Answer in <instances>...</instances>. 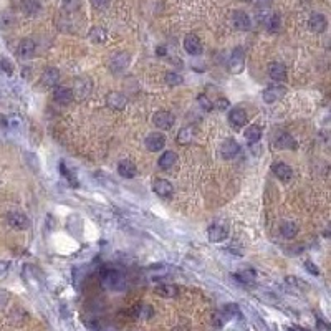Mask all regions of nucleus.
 Instances as JSON below:
<instances>
[{
  "label": "nucleus",
  "mask_w": 331,
  "mask_h": 331,
  "mask_svg": "<svg viewBox=\"0 0 331 331\" xmlns=\"http://www.w3.org/2000/svg\"><path fill=\"white\" fill-rule=\"evenodd\" d=\"M152 189H154V192L158 194L159 197H164V199H169L174 192L172 184L166 179H156L152 182Z\"/></svg>",
  "instance_id": "obj_15"
},
{
  "label": "nucleus",
  "mask_w": 331,
  "mask_h": 331,
  "mask_svg": "<svg viewBox=\"0 0 331 331\" xmlns=\"http://www.w3.org/2000/svg\"><path fill=\"white\" fill-rule=\"evenodd\" d=\"M177 161H179V158H177V154L176 152H172V151H166L163 156L159 158V161H158V166L163 171H169V169H172L174 166L177 164Z\"/></svg>",
  "instance_id": "obj_22"
},
{
  "label": "nucleus",
  "mask_w": 331,
  "mask_h": 331,
  "mask_svg": "<svg viewBox=\"0 0 331 331\" xmlns=\"http://www.w3.org/2000/svg\"><path fill=\"white\" fill-rule=\"evenodd\" d=\"M20 10L24 12L25 15L35 17L42 10L40 0H20Z\"/></svg>",
  "instance_id": "obj_23"
},
{
  "label": "nucleus",
  "mask_w": 331,
  "mask_h": 331,
  "mask_svg": "<svg viewBox=\"0 0 331 331\" xmlns=\"http://www.w3.org/2000/svg\"><path fill=\"white\" fill-rule=\"evenodd\" d=\"M220 313H222V316L225 318V321H227V320H230V318H232V316H237V315H238V307H237V305H234V303L225 305L224 310H222Z\"/></svg>",
  "instance_id": "obj_34"
},
{
  "label": "nucleus",
  "mask_w": 331,
  "mask_h": 331,
  "mask_svg": "<svg viewBox=\"0 0 331 331\" xmlns=\"http://www.w3.org/2000/svg\"><path fill=\"white\" fill-rule=\"evenodd\" d=\"M192 139H194V129L190 128V126L182 128L179 134H177V142H179V144H189V142H192Z\"/></svg>",
  "instance_id": "obj_31"
},
{
  "label": "nucleus",
  "mask_w": 331,
  "mask_h": 331,
  "mask_svg": "<svg viewBox=\"0 0 331 331\" xmlns=\"http://www.w3.org/2000/svg\"><path fill=\"white\" fill-rule=\"evenodd\" d=\"M166 146V136L163 133H151L146 138V147L151 152H158L161 149H164Z\"/></svg>",
  "instance_id": "obj_6"
},
{
  "label": "nucleus",
  "mask_w": 331,
  "mask_h": 331,
  "mask_svg": "<svg viewBox=\"0 0 331 331\" xmlns=\"http://www.w3.org/2000/svg\"><path fill=\"white\" fill-rule=\"evenodd\" d=\"M243 136H245V139L248 142H252V144H254V142H259L260 138H262V129H260V126H257V124H250L245 129Z\"/></svg>",
  "instance_id": "obj_27"
},
{
  "label": "nucleus",
  "mask_w": 331,
  "mask_h": 331,
  "mask_svg": "<svg viewBox=\"0 0 331 331\" xmlns=\"http://www.w3.org/2000/svg\"><path fill=\"white\" fill-rule=\"evenodd\" d=\"M247 121H248V118H247L245 110H242V108H234V110H230L229 123L232 124V128H235V129L242 128V126L247 124Z\"/></svg>",
  "instance_id": "obj_9"
},
{
  "label": "nucleus",
  "mask_w": 331,
  "mask_h": 331,
  "mask_svg": "<svg viewBox=\"0 0 331 331\" xmlns=\"http://www.w3.org/2000/svg\"><path fill=\"white\" fill-rule=\"evenodd\" d=\"M58 80H60V71L56 68L50 67L42 73V85L47 86V88H53V86H56Z\"/></svg>",
  "instance_id": "obj_20"
},
{
  "label": "nucleus",
  "mask_w": 331,
  "mask_h": 331,
  "mask_svg": "<svg viewBox=\"0 0 331 331\" xmlns=\"http://www.w3.org/2000/svg\"><path fill=\"white\" fill-rule=\"evenodd\" d=\"M268 76L277 83L285 81L286 80V67L280 62H272L268 65Z\"/></svg>",
  "instance_id": "obj_12"
},
{
  "label": "nucleus",
  "mask_w": 331,
  "mask_h": 331,
  "mask_svg": "<svg viewBox=\"0 0 331 331\" xmlns=\"http://www.w3.org/2000/svg\"><path fill=\"white\" fill-rule=\"evenodd\" d=\"M290 331H305V330H300V328H293V330H290Z\"/></svg>",
  "instance_id": "obj_45"
},
{
  "label": "nucleus",
  "mask_w": 331,
  "mask_h": 331,
  "mask_svg": "<svg viewBox=\"0 0 331 331\" xmlns=\"http://www.w3.org/2000/svg\"><path fill=\"white\" fill-rule=\"evenodd\" d=\"M305 267H307V268H308V272L313 273V275H318V273H320V270H318V268L315 267V265H313V263L310 262V260H307V262H305Z\"/></svg>",
  "instance_id": "obj_41"
},
{
  "label": "nucleus",
  "mask_w": 331,
  "mask_h": 331,
  "mask_svg": "<svg viewBox=\"0 0 331 331\" xmlns=\"http://www.w3.org/2000/svg\"><path fill=\"white\" fill-rule=\"evenodd\" d=\"M156 51H158V55H164L166 53V48H164V47H159V48L156 50Z\"/></svg>",
  "instance_id": "obj_44"
},
{
  "label": "nucleus",
  "mask_w": 331,
  "mask_h": 331,
  "mask_svg": "<svg viewBox=\"0 0 331 331\" xmlns=\"http://www.w3.org/2000/svg\"><path fill=\"white\" fill-rule=\"evenodd\" d=\"M81 7V0H63V10L65 12H76Z\"/></svg>",
  "instance_id": "obj_35"
},
{
  "label": "nucleus",
  "mask_w": 331,
  "mask_h": 331,
  "mask_svg": "<svg viewBox=\"0 0 331 331\" xmlns=\"http://www.w3.org/2000/svg\"><path fill=\"white\" fill-rule=\"evenodd\" d=\"M154 315V310H152L151 305H138L136 308H134V316L141 318V320H147V318H151Z\"/></svg>",
  "instance_id": "obj_32"
},
{
  "label": "nucleus",
  "mask_w": 331,
  "mask_h": 331,
  "mask_svg": "<svg viewBox=\"0 0 331 331\" xmlns=\"http://www.w3.org/2000/svg\"><path fill=\"white\" fill-rule=\"evenodd\" d=\"M207 235H209V240L211 242H222L229 237V229L225 227L224 224H219V222H217V224H212L211 227H209Z\"/></svg>",
  "instance_id": "obj_5"
},
{
  "label": "nucleus",
  "mask_w": 331,
  "mask_h": 331,
  "mask_svg": "<svg viewBox=\"0 0 331 331\" xmlns=\"http://www.w3.org/2000/svg\"><path fill=\"white\" fill-rule=\"evenodd\" d=\"M91 88H93V83L90 80H86V78H81V80H76L75 85H73V96H78V98H86L90 96L91 93Z\"/></svg>",
  "instance_id": "obj_14"
},
{
  "label": "nucleus",
  "mask_w": 331,
  "mask_h": 331,
  "mask_svg": "<svg viewBox=\"0 0 331 331\" xmlns=\"http://www.w3.org/2000/svg\"><path fill=\"white\" fill-rule=\"evenodd\" d=\"M174 121H176V118H174L172 113H169V111H158V113H154V116H152V123H154V126L159 129H163V131L171 129L174 126Z\"/></svg>",
  "instance_id": "obj_3"
},
{
  "label": "nucleus",
  "mask_w": 331,
  "mask_h": 331,
  "mask_svg": "<svg viewBox=\"0 0 331 331\" xmlns=\"http://www.w3.org/2000/svg\"><path fill=\"white\" fill-rule=\"evenodd\" d=\"M7 270H8V263L7 262H0V277L5 275Z\"/></svg>",
  "instance_id": "obj_42"
},
{
  "label": "nucleus",
  "mask_w": 331,
  "mask_h": 331,
  "mask_svg": "<svg viewBox=\"0 0 331 331\" xmlns=\"http://www.w3.org/2000/svg\"><path fill=\"white\" fill-rule=\"evenodd\" d=\"M272 172L283 182H288V181H291V177H293V169L285 163H273Z\"/></svg>",
  "instance_id": "obj_11"
},
{
  "label": "nucleus",
  "mask_w": 331,
  "mask_h": 331,
  "mask_svg": "<svg viewBox=\"0 0 331 331\" xmlns=\"http://www.w3.org/2000/svg\"><path fill=\"white\" fill-rule=\"evenodd\" d=\"M243 67H245V53H243V48L240 47H237V48L232 50V53H230V58H229V70L230 73H242L243 71Z\"/></svg>",
  "instance_id": "obj_2"
},
{
  "label": "nucleus",
  "mask_w": 331,
  "mask_h": 331,
  "mask_svg": "<svg viewBox=\"0 0 331 331\" xmlns=\"http://www.w3.org/2000/svg\"><path fill=\"white\" fill-rule=\"evenodd\" d=\"M232 24L237 30H242V32H247L250 28V17H248L245 12L242 10H235L232 14Z\"/></svg>",
  "instance_id": "obj_16"
},
{
  "label": "nucleus",
  "mask_w": 331,
  "mask_h": 331,
  "mask_svg": "<svg viewBox=\"0 0 331 331\" xmlns=\"http://www.w3.org/2000/svg\"><path fill=\"white\" fill-rule=\"evenodd\" d=\"M118 172H119V176L124 177V179H133V177L138 176V167L133 161L123 159L118 164Z\"/></svg>",
  "instance_id": "obj_10"
},
{
  "label": "nucleus",
  "mask_w": 331,
  "mask_h": 331,
  "mask_svg": "<svg viewBox=\"0 0 331 331\" xmlns=\"http://www.w3.org/2000/svg\"><path fill=\"white\" fill-rule=\"evenodd\" d=\"M275 144L277 147H280V149H295L297 147V142H295V139L290 136L288 133H280L275 139Z\"/></svg>",
  "instance_id": "obj_25"
},
{
  "label": "nucleus",
  "mask_w": 331,
  "mask_h": 331,
  "mask_svg": "<svg viewBox=\"0 0 331 331\" xmlns=\"http://www.w3.org/2000/svg\"><path fill=\"white\" fill-rule=\"evenodd\" d=\"M0 67L3 68V71H5L7 75H12V73H14V65L8 62L7 58H2V60H0Z\"/></svg>",
  "instance_id": "obj_39"
},
{
  "label": "nucleus",
  "mask_w": 331,
  "mask_h": 331,
  "mask_svg": "<svg viewBox=\"0 0 331 331\" xmlns=\"http://www.w3.org/2000/svg\"><path fill=\"white\" fill-rule=\"evenodd\" d=\"M280 234L285 238H293L295 235L298 234L297 224H293V222H283V224L280 225Z\"/></svg>",
  "instance_id": "obj_29"
},
{
  "label": "nucleus",
  "mask_w": 331,
  "mask_h": 331,
  "mask_svg": "<svg viewBox=\"0 0 331 331\" xmlns=\"http://www.w3.org/2000/svg\"><path fill=\"white\" fill-rule=\"evenodd\" d=\"M106 104L111 108V110L115 111H121L126 108V104H128V99L123 93H119V91H111L110 95H108L106 98Z\"/></svg>",
  "instance_id": "obj_7"
},
{
  "label": "nucleus",
  "mask_w": 331,
  "mask_h": 331,
  "mask_svg": "<svg viewBox=\"0 0 331 331\" xmlns=\"http://www.w3.org/2000/svg\"><path fill=\"white\" fill-rule=\"evenodd\" d=\"M237 278H238V280H240L242 283H250V282L255 278V272H254V270H247V272L238 273Z\"/></svg>",
  "instance_id": "obj_37"
},
{
  "label": "nucleus",
  "mask_w": 331,
  "mask_h": 331,
  "mask_svg": "<svg viewBox=\"0 0 331 331\" xmlns=\"http://www.w3.org/2000/svg\"><path fill=\"white\" fill-rule=\"evenodd\" d=\"M229 106H230L229 99H227V98H224V96L217 98V101L214 103V108H215V110H219V111H224V110H227Z\"/></svg>",
  "instance_id": "obj_38"
},
{
  "label": "nucleus",
  "mask_w": 331,
  "mask_h": 331,
  "mask_svg": "<svg viewBox=\"0 0 331 331\" xmlns=\"http://www.w3.org/2000/svg\"><path fill=\"white\" fill-rule=\"evenodd\" d=\"M265 25H267V30H268L270 33H277L278 30H280V25H282L280 15H278V14L268 15L267 20H265Z\"/></svg>",
  "instance_id": "obj_30"
},
{
  "label": "nucleus",
  "mask_w": 331,
  "mask_h": 331,
  "mask_svg": "<svg viewBox=\"0 0 331 331\" xmlns=\"http://www.w3.org/2000/svg\"><path fill=\"white\" fill-rule=\"evenodd\" d=\"M129 65V55L128 53H119L111 60V70L113 71H124Z\"/></svg>",
  "instance_id": "obj_26"
},
{
  "label": "nucleus",
  "mask_w": 331,
  "mask_h": 331,
  "mask_svg": "<svg viewBox=\"0 0 331 331\" xmlns=\"http://www.w3.org/2000/svg\"><path fill=\"white\" fill-rule=\"evenodd\" d=\"M272 2H273V0H257V3H259L260 7H268Z\"/></svg>",
  "instance_id": "obj_43"
},
{
  "label": "nucleus",
  "mask_w": 331,
  "mask_h": 331,
  "mask_svg": "<svg viewBox=\"0 0 331 331\" xmlns=\"http://www.w3.org/2000/svg\"><path fill=\"white\" fill-rule=\"evenodd\" d=\"M164 80H166V83H167L169 86H179V85H182V83H184V78H182L179 73H176V71L166 73Z\"/></svg>",
  "instance_id": "obj_33"
},
{
  "label": "nucleus",
  "mask_w": 331,
  "mask_h": 331,
  "mask_svg": "<svg viewBox=\"0 0 331 331\" xmlns=\"http://www.w3.org/2000/svg\"><path fill=\"white\" fill-rule=\"evenodd\" d=\"M240 152V146L237 144L232 139H227V141L222 142V147H220V154L224 159H234L235 156Z\"/></svg>",
  "instance_id": "obj_19"
},
{
  "label": "nucleus",
  "mask_w": 331,
  "mask_h": 331,
  "mask_svg": "<svg viewBox=\"0 0 331 331\" xmlns=\"http://www.w3.org/2000/svg\"><path fill=\"white\" fill-rule=\"evenodd\" d=\"M19 56L20 58H33L35 56V51H37V45H35L33 40H30V38H25V40L20 42L19 45Z\"/></svg>",
  "instance_id": "obj_21"
},
{
  "label": "nucleus",
  "mask_w": 331,
  "mask_h": 331,
  "mask_svg": "<svg viewBox=\"0 0 331 331\" xmlns=\"http://www.w3.org/2000/svg\"><path fill=\"white\" fill-rule=\"evenodd\" d=\"M156 295H159L163 298H174L179 295V288L176 285H172V283H163V285L156 286Z\"/></svg>",
  "instance_id": "obj_24"
},
{
  "label": "nucleus",
  "mask_w": 331,
  "mask_h": 331,
  "mask_svg": "<svg viewBox=\"0 0 331 331\" xmlns=\"http://www.w3.org/2000/svg\"><path fill=\"white\" fill-rule=\"evenodd\" d=\"M197 103L200 104V108H202V110H206V111H212V108H214V103L209 99L207 95H199Z\"/></svg>",
  "instance_id": "obj_36"
},
{
  "label": "nucleus",
  "mask_w": 331,
  "mask_h": 331,
  "mask_svg": "<svg viewBox=\"0 0 331 331\" xmlns=\"http://www.w3.org/2000/svg\"><path fill=\"white\" fill-rule=\"evenodd\" d=\"M285 95H286V88H285V86H282V85H272V86H268V88L263 91L262 98H263L265 103L272 104V103L278 101L280 98H283Z\"/></svg>",
  "instance_id": "obj_4"
},
{
  "label": "nucleus",
  "mask_w": 331,
  "mask_h": 331,
  "mask_svg": "<svg viewBox=\"0 0 331 331\" xmlns=\"http://www.w3.org/2000/svg\"><path fill=\"white\" fill-rule=\"evenodd\" d=\"M184 50L189 55H200L202 53V43H200L199 37L194 33H189L184 37Z\"/></svg>",
  "instance_id": "obj_8"
},
{
  "label": "nucleus",
  "mask_w": 331,
  "mask_h": 331,
  "mask_svg": "<svg viewBox=\"0 0 331 331\" xmlns=\"http://www.w3.org/2000/svg\"><path fill=\"white\" fill-rule=\"evenodd\" d=\"M308 27H310L311 32H315V33H323L326 27H328V22H326L325 15L313 14L310 17V20H308Z\"/></svg>",
  "instance_id": "obj_18"
},
{
  "label": "nucleus",
  "mask_w": 331,
  "mask_h": 331,
  "mask_svg": "<svg viewBox=\"0 0 331 331\" xmlns=\"http://www.w3.org/2000/svg\"><path fill=\"white\" fill-rule=\"evenodd\" d=\"M88 38L93 43H104V42H106V38H108V33H106V30L101 28V27H93L90 30Z\"/></svg>",
  "instance_id": "obj_28"
},
{
  "label": "nucleus",
  "mask_w": 331,
  "mask_h": 331,
  "mask_svg": "<svg viewBox=\"0 0 331 331\" xmlns=\"http://www.w3.org/2000/svg\"><path fill=\"white\" fill-rule=\"evenodd\" d=\"M91 5H93L95 8H99V10H103V8H106L108 5H110L111 0H90Z\"/></svg>",
  "instance_id": "obj_40"
},
{
  "label": "nucleus",
  "mask_w": 331,
  "mask_h": 331,
  "mask_svg": "<svg viewBox=\"0 0 331 331\" xmlns=\"http://www.w3.org/2000/svg\"><path fill=\"white\" fill-rule=\"evenodd\" d=\"M101 283L104 288H108V290L121 291L126 288V277L119 272V270L108 268V270H103Z\"/></svg>",
  "instance_id": "obj_1"
},
{
  "label": "nucleus",
  "mask_w": 331,
  "mask_h": 331,
  "mask_svg": "<svg viewBox=\"0 0 331 331\" xmlns=\"http://www.w3.org/2000/svg\"><path fill=\"white\" fill-rule=\"evenodd\" d=\"M73 91L71 88H67V86H56L53 90V99L58 104H63V106H67L73 101Z\"/></svg>",
  "instance_id": "obj_13"
},
{
  "label": "nucleus",
  "mask_w": 331,
  "mask_h": 331,
  "mask_svg": "<svg viewBox=\"0 0 331 331\" xmlns=\"http://www.w3.org/2000/svg\"><path fill=\"white\" fill-rule=\"evenodd\" d=\"M7 220H8V225L17 230H24L28 227V219L22 214V212H10V214L7 215Z\"/></svg>",
  "instance_id": "obj_17"
}]
</instances>
